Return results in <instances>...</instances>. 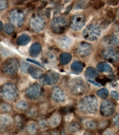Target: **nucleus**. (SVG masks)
<instances>
[{"label": "nucleus", "mask_w": 119, "mask_h": 135, "mask_svg": "<svg viewBox=\"0 0 119 135\" xmlns=\"http://www.w3.org/2000/svg\"><path fill=\"white\" fill-rule=\"evenodd\" d=\"M80 107L81 110L86 113H94L97 112L98 102L94 96H89L81 100Z\"/></svg>", "instance_id": "1"}, {"label": "nucleus", "mask_w": 119, "mask_h": 135, "mask_svg": "<svg viewBox=\"0 0 119 135\" xmlns=\"http://www.w3.org/2000/svg\"><path fill=\"white\" fill-rule=\"evenodd\" d=\"M52 30L55 34H61L65 31L67 27V22L63 17H57L53 19L51 22Z\"/></svg>", "instance_id": "2"}, {"label": "nucleus", "mask_w": 119, "mask_h": 135, "mask_svg": "<svg viewBox=\"0 0 119 135\" xmlns=\"http://www.w3.org/2000/svg\"><path fill=\"white\" fill-rule=\"evenodd\" d=\"M100 30L98 26L95 24H91L88 26L83 32V36L87 40H96L100 36Z\"/></svg>", "instance_id": "3"}, {"label": "nucleus", "mask_w": 119, "mask_h": 135, "mask_svg": "<svg viewBox=\"0 0 119 135\" xmlns=\"http://www.w3.org/2000/svg\"><path fill=\"white\" fill-rule=\"evenodd\" d=\"M1 94L2 97L8 100H13L18 95L17 87L14 85L8 83L5 84L1 88Z\"/></svg>", "instance_id": "4"}, {"label": "nucleus", "mask_w": 119, "mask_h": 135, "mask_svg": "<svg viewBox=\"0 0 119 135\" xmlns=\"http://www.w3.org/2000/svg\"><path fill=\"white\" fill-rule=\"evenodd\" d=\"M19 62L14 58H10L6 61L2 66V70L6 74L12 75L16 73L18 69Z\"/></svg>", "instance_id": "5"}, {"label": "nucleus", "mask_w": 119, "mask_h": 135, "mask_svg": "<svg viewBox=\"0 0 119 135\" xmlns=\"http://www.w3.org/2000/svg\"><path fill=\"white\" fill-rule=\"evenodd\" d=\"M10 19L13 25L18 27H22L24 19V13L21 10L16 9L11 12Z\"/></svg>", "instance_id": "6"}, {"label": "nucleus", "mask_w": 119, "mask_h": 135, "mask_svg": "<svg viewBox=\"0 0 119 135\" xmlns=\"http://www.w3.org/2000/svg\"><path fill=\"white\" fill-rule=\"evenodd\" d=\"M42 88L39 84H35L27 89L26 95L32 100L38 99L42 94Z\"/></svg>", "instance_id": "7"}, {"label": "nucleus", "mask_w": 119, "mask_h": 135, "mask_svg": "<svg viewBox=\"0 0 119 135\" xmlns=\"http://www.w3.org/2000/svg\"><path fill=\"white\" fill-rule=\"evenodd\" d=\"M115 108L114 102L110 100H106L101 104L100 112L104 116H109L114 113Z\"/></svg>", "instance_id": "8"}, {"label": "nucleus", "mask_w": 119, "mask_h": 135, "mask_svg": "<svg viewBox=\"0 0 119 135\" xmlns=\"http://www.w3.org/2000/svg\"><path fill=\"white\" fill-rule=\"evenodd\" d=\"M85 23V18L83 16L78 14L72 17L70 27L72 30L79 31L83 28Z\"/></svg>", "instance_id": "9"}, {"label": "nucleus", "mask_w": 119, "mask_h": 135, "mask_svg": "<svg viewBox=\"0 0 119 135\" xmlns=\"http://www.w3.org/2000/svg\"><path fill=\"white\" fill-rule=\"evenodd\" d=\"M31 28L36 31H40L45 27V20L40 16H34L30 19L29 22Z\"/></svg>", "instance_id": "10"}, {"label": "nucleus", "mask_w": 119, "mask_h": 135, "mask_svg": "<svg viewBox=\"0 0 119 135\" xmlns=\"http://www.w3.org/2000/svg\"><path fill=\"white\" fill-rule=\"evenodd\" d=\"M102 56L110 62H115L118 60L119 52L114 49L105 50L102 52Z\"/></svg>", "instance_id": "11"}, {"label": "nucleus", "mask_w": 119, "mask_h": 135, "mask_svg": "<svg viewBox=\"0 0 119 135\" xmlns=\"http://www.w3.org/2000/svg\"><path fill=\"white\" fill-rule=\"evenodd\" d=\"M51 97L52 99L57 102H63L65 100L64 93L59 87H54L52 89Z\"/></svg>", "instance_id": "12"}, {"label": "nucleus", "mask_w": 119, "mask_h": 135, "mask_svg": "<svg viewBox=\"0 0 119 135\" xmlns=\"http://www.w3.org/2000/svg\"><path fill=\"white\" fill-rule=\"evenodd\" d=\"M92 46L88 43L82 42L80 45L76 49L77 54L81 56V57H84L88 55L91 52Z\"/></svg>", "instance_id": "13"}, {"label": "nucleus", "mask_w": 119, "mask_h": 135, "mask_svg": "<svg viewBox=\"0 0 119 135\" xmlns=\"http://www.w3.org/2000/svg\"><path fill=\"white\" fill-rule=\"evenodd\" d=\"M42 50L41 46L39 43H35L32 44L29 48L30 55L33 57H36L38 56Z\"/></svg>", "instance_id": "14"}, {"label": "nucleus", "mask_w": 119, "mask_h": 135, "mask_svg": "<svg viewBox=\"0 0 119 135\" xmlns=\"http://www.w3.org/2000/svg\"><path fill=\"white\" fill-rule=\"evenodd\" d=\"M31 41V38L27 34H23L17 38L16 43L19 46H26Z\"/></svg>", "instance_id": "15"}, {"label": "nucleus", "mask_w": 119, "mask_h": 135, "mask_svg": "<svg viewBox=\"0 0 119 135\" xmlns=\"http://www.w3.org/2000/svg\"><path fill=\"white\" fill-rule=\"evenodd\" d=\"M77 83H78V80H77ZM72 86H71V92H72L74 93H76V94H79V93H81L83 91L84 89H85V86H84V83L82 81H80L79 80V84H75L73 82L72 83Z\"/></svg>", "instance_id": "16"}, {"label": "nucleus", "mask_w": 119, "mask_h": 135, "mask_svg": "<svg viewBox=\"0 0 119 135\" xmlns=\"http://www.w3.org/2000/svg\"><path fill=\"white\" fill-rule=\"evenodd\" d=\"M83 66L82 62L79 61H75L71 64V70L72 72L75 73H80L83 71Z\"/></svg>", "instance_id": "17"}, {"label": "nucleus", "mask_w": 119, "mask_h": 135, "mask_svg": "<svg viewBox=\"0 0 119 135\" xmlns=\"http://www.w3.org/2000/svg\"><path fill=\"white\" fill-rule=\"evenodd\" d=\"M97 69L100 72H111L112 71V68L109 64L103 62L97 64Z\"/></svg>", "instance_id": "18"}, {"label": "nucleus", "mask_w": 119, "mask_h": 135, "mask_svg": "<svg viewBox=\"0 0 119 135\" xmlns=\"http://www.w3.org/2000/svg\"><path fill=\"white\" fill-rule=\"evenodd\" d=\"M28 72L31 76V77L34 79L39 78L42 74V71L36 67L30 66L28 70Z\"/></svg>", "instance_id": "19"}, {"label": "nucleus", "mask_w": 119, "mask_h": 135, "mask_svg": "<svg viewBox=\"0 0 119 135\" xmlns=\"http://www.w3.org/2000/svg\"><path fill=\"white\" fill-rule=\"evenodd\" d=\"M72 56L70 54L67 52H63L60 55V62L63 65H66L70 62L71 60Z\"/></svg>", "instance_id": "20"}, {"label": "nucleus", "mask_w": 119, "mask_h": 135, "mask_svg": "<svg viewBox=\"0 0 119 135\" xmlns=\"http://www.w3.org/2000/svg\"><path fill=\"white\" fill-rule=\"evenodd\" d=\"M47 74H48L50 79V86L56 84L59 79L58 73L50 70V71H48Z\"/></svg>", "instance_id": "21"}, {"label": "nucleus", "mask_w": 119, "mask_h": 135, "mask_svg": "<svg viewBox=\"0 0 119 135\" xmlns=\"http://www.w3.org/2000/svg\"><path fill=\"white\" fill-rule=\"evenodd\" d=\"M71 40L69 38L66 37H64L62 38H60L59 40L58 44L62 46V48H68V46L71 45Z\"/></svg>", "instance_id": "22"}, {"label": "nucleus", "mask_w": 119, "mask_h": 135, "mask_svg": "<svg viewBox=\"0 0 119 135\" xmlns=\"http://www.w3.org/2000/svg\"><path fill=\"white\" fill-rule=\"evenodd\" d=\"M98 76V73L93 67H89L86 70V76L87 78L89 79L94 78Z\"/></svg>", "instance_id": "23"}, {"label": "nucleus", "mask_w": 119, "mask_h": 135, "mask_svg": "<svg viewBox=\"0 0 119 135\" xmlns=\"http://www.w3.org/2000/svg\"><path fill=\"white\" fill-rule=\"evenodd\" d=\"M74 110V108L72 107H63L59 109V112L63 115H66L70 113H72Z\"/></svg>", "instance_id": "24"}, {"label": "nucleus", "mask_w": 119, "mask_h": 135, "mask_svg": "<svg viewBox=\"0 0 119 135\" xmlns=\"http://www.w3.org/2000/svg\"><path fill=\"white\" fill-rule=\"evenodd\" d=\"M97 94L101 98H106L109 95V92L106 89H101L98 90Z\"/></svg>", "instance_id": "25"}, {"label": "nucleus", "mask_w": 119, "mask_h": 135, "mask_svg": "<svg viewBox=\"0 0 119 135\" xmlns=\"http://www.w3.org/2000/svg\"><path fill=\"white\" fill-rule=\"evenodd\" d=\"M4 32L8 34H12L14 32V28L10 24H6L4 28Z\"/></svg>", "instance_id": "26"}, {"label": "nucleus", "mask_w": 119, "mask_h": 135, "mask_svg": "<svg viewBox=\"0 0 119 135\" xmlns=\"http://www.w3.org/2000/svg\"><path fill=\"white\" fill-rule=\"evenodd\" d=\"M16 120H17L16 123L18 128H23L25 124V119L24 117L21 116H18L16 117Z\"/></svg>", "instance_id": "27"}, {"label": "nucleus", "mask_w": 119, "mask_h": 135, "mask_svg": "<svg viewBox=\"0 0 119 135\" xmlns=\"http://www.w3.org/2000/svg\"><path fill=\"white\" fill-rule=\"evenodd\" d=\"M87 6V2L85 1V0H80L78 1L76 5L75 6V10H82V9H84Z\"/></svg>", "instance_id": "28"}, {"label": "nucleus", "mask_w": 119, "mask_h": 135, "mask_svg": "<svg viewBox=\"0 0 119 135\" xmlns=\"http://www.w3.org/2000/svg\"><path fill=\"white\" fill-rule=\"evenodd\" d=\"M16 108L19 110H25L28 109V104L25 101H20L17 104Z\"/></svg>", "instance_id": "29"}, {"label": "nucleus", "mask_w": 119, "mask_h": 135, "mask_svg": "<svg viewBox=\"0 0 119 135\" xmlns=\"http://www.w3.org/2000/svg\"><path fill=\"white\" fill-rule=\"evenodd\" d=\"M60 116L58 115L53 116L51 119V125H53L54 126H56L59 124V122H60Z\"/></svg>", "instance_id": "30"}, {"label": "nucleus", "mask_w": 119, "mask_h": 135, "mask_svg": "<svg viewBox=\"0 0 119 135\" xmlns=\"http://www.w3.org/2000/svg\"><path fill=\"white\" fill-rule=\"evenodd\" d=\"M80 128V126L79 124H77V123H72L69 125L68 127V130L72 132H77V131H79Z\"/></svg>", "instance_id": "31"}, {"label": "nucleus", "mask_w": 119, "mask_h": 135, "mask_svg": "<svg viewBox=\"0 0 119 135\" xmlns=\"http://www.w3.org/2000/svg\"><path fill=\"white\" fill-rule=\"evenodd\" d=\"M86 126L89 130H94L97 128V124L94 121L90 120L86 122Z\"/></svg>", "instance_id": "32"}, {"label": "nucleus", "mask_w": 119, "mask_h": 135, "mask_svg": "<svg viewBox=\"0 0 119 135\" xmlns=\"http://www.w3.org/2000/svg\"><path fill=\"white\" fill-rule=\"evenodd\" d=\"M104 4H105V3L103 1H101V0H97V1L94 3L93 8L95 9V10H98V9L103 7Z\"/></svg>", "instance_id": "33"}, {"label": "nucleus", "mask_w": 119, "mask_h": 135, "mask_svg": "<svg viewBox=\"0 0 119 135\" xmlns=\"http://www.w3.org/2000/svg\"><path fill=\"white\" fill-rule=\"evenodd\" d=\"M1 110H3V112H10L12 110L10 104L7 103H4L3 104H1Z\"/></svg>", "instance_id": "34"}, {"label": "nucleus", "mask_w": 119, "mask_h": 135, "mask_svg": "<svg viewBox=\"0 0 119 135\" xmlns=\"http://www.w3.org/2000/svg\"><path fill=\"white\" fill-rule=\"evenodd\" d=\"M30 66V64L27 63H23L20 66V70L23 73H27V71H28Z\"/></svg>", "instance_id": "35"}, {"label": "nucleus", "mask_w": 119, "mask_h": 135, "mask_svg": "<svg viewBox=\"0 0 119 135\" xmlns=\"http://www.w3.org/2000/svg\"><path fill=\"white\" fill-rule=\"evenodd\" d=\"M97 81L98 83H100L101 85H105L107 82H110L111 80H110V79L106 77H104L103 78H98L97 79Z\"/></svg>", "instance_id": "36"}, {"label": "nucleus", "mask_w": 119, "mask_h": 135, "mask_svg": "<svg viewBox=\"0 0 119 135\" xmlns=\"http://www.w3.org/2000/svg\"><path fill=\"white\" fill-rule=\"evenodd\" d=\"M28 131L29 132H34L36 130V126L35 124H30V125L28 126L27 128Z\"/></svg>", "instance_id": "37"}, {"label": "nucleus", "mask_w": 119, "mask_h": 135, "mask_svg": "<svg viewBox=\"0 0 119 135\" xmlns=\"http://www.w3.org/2000/svg\"><path fill=\"white\" fill-rule=\"evenodd\" d=\"M110 95H111V98L116 101H117L119 99L118 93L117 92H115V91H112L111 92V94H110Z\"/></svg>", "instance_id": "38"}, {"label": "nucleus", "mask_w": 119, "mask_h": 135, "mask_svg": "<svg viewBox=\"0 0 119 135\" xmlns=\"http://www.w3.org/2000/svg\"><path fill=\"white\" fill-rule=\"evenodd\" d=\"M39 126L41 128H45L47 126V122L44 119H41L39 122Z\"/></svg>", "instance_id": "39"}, {"label": "nucleus", "mask_w": 119, "mask_h": 135, "mask_svg": "<svg viewBox=\"0 0 119 135\" xmlns=\"http://www.w3.org/2000/svg\"><path fill=\"white\" fill-rule=\"evenodd\" d=\"M8 6V2L7 0H1V10H5Z\"/></svg>", "instance_id": "40"}, {"label": "nucleus", "mask_w": 119, "mask_h": 135, "mask_svg": "<svg viewBox=\"0 0 119 135\" xmlns=\"http://www.w3.org/2000/svg\"><path fill=\"white\" fill-rule=\"evenodd\" d=\"M107 14H108V16L110 17V18H115V13L114 10H112V8H110V10H109L108 12H107Z\"/></svg>", "instance_id": "41"}, {"label": "nucleus", "mask_w": 119, "mask_h": 135, "mask_svg": "<svg viewBox=\"0 0 119 135\" xmlns=\"http://www.w3.org/2000/svg\"><path fill=\"white\" fill-rule=\"evenodd\" d=\"M113 122L116 126L119 128V115H116L113 118Z\"/></svg>", "instance_id": "42"}, {"label": "nucleus", "mask_w": 119, "mask_h": 135, "mask_svg": "<svg viewBox=\"0 0 119 135\" xmlns=\"http://www.w3.org/2000/svg\"><path fill=\"white\" fill-rule=\"evenodd\" d=\"M27 61H30V62H33V63H34V64H37V65H38L39 66H40L41 67H42V68H43V69H45V67L43 66L42 64L40 63L39 62H38V61H37L36 60H31V59H30V58H28L27 59Z\"/></svg>", "instance_id": "43"}, {"label": "nucleus", "mask_w": 119, "mask_h": 135, "mask_svg": "<svg viewBox=\"0 0 119 135\" xmlns=\"http://www.w3.org/2000/svg\"><path fill=\"white\" fill-rule=\"evenodd\" d=\"M118 1L119 0H108V4L113 6H116L118 4Z\"/></svg>", "instance_id": "44"}, {"label": "nucleus", "mask_w": 119, "mask_h": 135, "mask_svg": "<svg viewBox=\"0 0 119 135\" xmlns=\"http://www.w3.org/2000/svg\"><path fill=\"white\" fill-rule=\"evenodd\" d=\"M72 6H73V4H71L70 5H69V6H68V7L66 8V10L65 12V14H68L69 13V12L71 10Z\"/></svg>", "instance_id": "45"}, {"label": "nucleus", "mask_w": 119, "mask_h": 135, "mask_svg": "<svg viewBox=\"0 0 119 135\" xmlns=\"http://www.w3.org/2000/svg\"><path fill=\"white\" fill-rule=\"evenodd\" d=\"M45 13H46V16L48 17V18H50V13H51L50 8L47 9V10H46V12H45Z\"/></svg>", "instance_id": "46"}, {"label": "nucleus", "mask_w": 119, "mask_h": 135, "mask_svg": "<svg viewBox=\"0 0 119 135\" xmlns=\"http://www.w3.org/2000/svg\"><path fill=\"white\" fill-rule=\"evenodd\" d=\"M88 81L90 82V83H92L93 85H94V86H100V85L98 84V83H95V82H93V81H92V80H88Z\"/></svg>", "instance_id": "47"}, {"label": "nucleus", "mask_w": 119, "mask_h": 135, "mask_svg": "<svg viewBox=\"0 0 119 135\" xmlns=\"http://www.w3.org/2000/svg\"><path fill=\"white\" fill-rule=\"evenodd\" d=\"M0 24H1V31H2L3 29V24H2V22H0Z\"/></svg>", "instance_id": "48"}, {"label": "nucleus", "mask_w": 119, "mask_h": 135, "mask_svg": "<svg viewBox=\"0 0 119 135\" xmlns=\"http://www.w3.org/2000/svg\"><path fill=\"white\" fill-rule=\"evenodd\" d=\"M70 1H71V0H65V3H68V2H69Z\"/></svg>", "instance_id": "49"}, {"label": "nucleus", "mask_w": 119, "mask_h": 135, "mask_svg": "<svg viewBox=\"0 0 119 135\" xmlns=\"http://www.w3.org/2000/svg\"><path fill=\"white\" fill-rule=\"evenodd\" d=\"M55 1H56V0H50V1H51V2H53Z\"/></svg>", "instance_id": "50"}, {"label": "nucleus", "mask_w": 119, "mask_h": 135, "mask_svg": "<svg viewBox=\"0 0 119 135\" xmlns=\"http://www.w3.org/2000/svg\"><path fill=\"white\" fill-rule=\"evenodd\" d=\"M29 1V0H24V1Z\"/></svg>", "instance_id": "51"}]
</instances>
